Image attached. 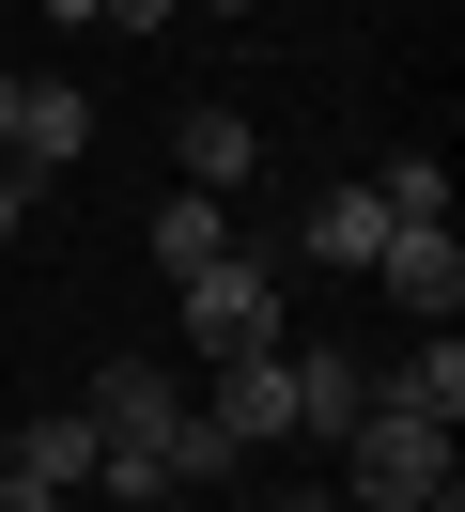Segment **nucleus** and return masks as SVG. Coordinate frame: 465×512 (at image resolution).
I'll return each mask as SVG.
<instances>
[{"label":"nucleus","mask_w":465,"mask_h":512,"mask_svg":"<svg viewBox=\"0 0 465 512\" xmlns=\"http://www.w3.org/2000/svg\"><path fill=\"white\" fill-rule=\"evenodd\" d=\"M233 466H248V450H233V435H217V419H202V404H171V481H233Z\"/></svg>","instance_id":"obj_14"},{"label":"nucleus","mask_w":465,"mask_h":512,"mask_svg":"<svg viewBox=\"0 0 465 512\" xmlns=\"http://www.w3.org/2000/svg\"><path fill=\"white\" fill-rule=\"evenodd\" d=\"M202 419H217V435H233V450H279V435H295V342H264V357H233Z\"/></svg>","instance_id":"obj_4"},{"label":"nucleus","mask_w":465,"mask_h":512,"mask_svg":"<svg viewBox=\"0 0 465 512\" xmlns=\"http://www.w3.org/2000/svg\"><path fill=\"white\" fill-rule=\"evenodd\" d=\"M248 156H264V125H233V109H186V187H248Z\"/></svg>","instance_id":"obj_12"},{"label":"nucleus","mask_w":465,"mask_h":512,"mask_svg":"<svg viewBox=\"0 0 465 512\" xmlns=\"http://www.w3.org/2000/svg\"><path fill=\"white\" fill-rule=\"evenodd\" d=\"M295 419H310V435H357V419H372V373H357L341 342H310V357H295Z\"/></svg>","instance_id":"obj_8"},{"label":"nucleus","mask_w":465,"mask_h":512,"mask_svg":"<svg viewBox=\"0 0 465 512\" xmlns=\"http://www.w3.org/2000/svg\"><path fill=\"white\" fill-rule=\"evenodd\" d=\"M93 156V109L62 94V78H16V125H0V171L16 187H47V171H78Z\"/></svg>","instance_id":"obj_3"},{"label":"nucleus","mask_w":465,"mask_h":512,"mask_svg":"<svg viewBox=\"0 0 465 512\" xmlns=\"http://www.w3.org/2000/svg\"><path fill=\"white\" fill-rule=\"evenodd\" d=\"M341 450H357V481H341V497H372V512H465V481H450V435H434V419H388V404H372Z\"/></svg>","instance_id":"obj_2"},{"label":"nucleus","mask_w":465,"mask_h":512,"mask_svg":"<svg viewBox=\"0 0 465 512\" xmlns=\"http://www.w3.org/2000/svg\"><path fill=\"white\" fill-rule=\"evenodd\" d=\"M93 16H109V32H155V16H186V0H93Z\"/></svg>","instance_id":"obj_15"},{"label":"nucleus","mask_w":465,"mask_h":512,"mask_svg":"<svg viewBox=\"0 0 465 512\" xmlns=\"http://www.w3.org/2000/svg\"><path fill=\"white\" fill-rule=\"evenodd\" d=\"M372 280H388V295H403L419 326H450V311H465V249H450V218L388 233V249H372Z\"/></svg>","instance_id":"obj_5"},{"label":"nucleus","mask_w":465,"mask_h":512,"mask_svg":"<svg viewBox=\"0 0 465 512\" xmlns=\"http://www.w3.org/2000/svg\"><path fill=\"white\" fill-rule=\"evenodd\" d=\"M0 466H16V481H47V497H78V481H93V404L16 419V435H0Z\"/></svg>","instance_id":"obj_7"},{"label":"nucleus","mask_w":465,"mask_h":512,"mask_svg":"<svg viewBox=\"0 0 465 512\" xmlns=\"http://www.w3.org/2000/svg\"><path fill=\"white\" fill-rule=\"evenodd\" d=\"M372 249H388V202H372V187H326V202H310V264H372Z\"/></svg>","instance_id":"obj_10"},{"label":"nucleus","mask_w":465,"mask_h":512,"mask_svg":"<svg viewBox=\"0 0 465 512\" xmlns=\"http://www.w3.org/2000/svg\"><path fill=\"white\" fill-rule=\"evenodd\" d=\"M372 202H388V233H419V218H450V171H434V156H388Z\"/></svg>","instance_id":"obj_13"},{"label":"nucleus","mask_w":465,"mask_h":512,"mask_svg":"<svg viewBox=\"0 0 465 512\" xmlns=\"http://www.w3.org/2000/svg\"><path fill=\"white\" fill-rule=\"evenodd\" d=\"M0 512H62V497H47V481H16V466H0Z\"/></svg>","instance_id":"obj_16"},{"label":"nucleus","mask_w":465,"mask_h":512,"mask_svg":"<svg viewBox=\"0 0 465 512\" xmlns=\"http://www.w3.org/2000/svg\"><path fill=\"white\" fill-rule=\"evenodd\" d=\"M16 202H31V187H16V171H0V233H16Z\"/></svg>","instance_id":"obj_18"},{"label":"nucleus","mask_w":465,"mask_h":512,"mask_svg":"<svg viewBox=\"0 0 465 512\" xmlns=\"http://www.w3.org/2000/svg\"><path fill=\"white\" fill-rule=\"evenodd\" d=\"M217 249H233L217 187H171V202H155V264H171V280H186V264H217Z\"/></svg>","instance_id":"obj_11"},{"label":"nucleus","mask_w":465,"mask_h":512,"mask_svg":"<svg viewBox=\"0 0 465 512\" xmlns=\"http://www.w3.org/2000/svg\"><path fill=\"white\" fill-rule=\"evenodd\" d=\"M202 16H248V0H202Z\"/></svg>","instance_id":"obj_20"},{"label":"nucleus","mask_w":465,"mask_h":512,"mask_svg":"<svg viewBox=\"0 0 465 512\" xmlns=\"http://www.w3.org/2000/svg\"><path fill=\"white\" fill-rule=\"evenodd\" d=\"M93 435H171V373L155 357H109L93 373Z\"/></svg>","instance_id":"obj_9"},{"label":"nucleus","mask_w":465,"mask_h":512,"mask_svg":"<svg viewBox=\"0 0 465 512\" xmlns=\"http://www.w3.org/2000/svg\"><path fill=\"white\" fill-rule=\"evenodd\" d=\"M264 512H357V497H264Z\"/></svg>","instance_id":"obj_17"},{"label":"nucleus","mask_w":465,"mask_h":512,"mask_svg":"<svg viewBox=\"0 0 465 512\" xmlns=\"http://www.w3.org/2000/svg\"><path fill=\"white\" fill-rule=\"evenodd\" d=\"M171 295H186V342H202V373H233V357H264V342H279V264L248 249V233H233L217 264H186Z\"/></svg>","instance_id":"obj_1"},{"label":"nucleus","mask_w":465,"mask_h":512,"mask_svg":"<svg viewBox=\"0 0 465 512\" xmlns=\"http://www.w3.org/2000/svg\"><path fill=\"white\" fill-rule=\"evenodd\" d=\"M372 404H388V419H434V435H450V419H465V342H450V326H419V357H403Z\"/></svg>","instance_id":"obj_6"},{"label":"nucleus","mask_w":465,"mask_h":512,"mask_svg":"<svg viewBox=\"0 0 465 512\" xmlns=\"http://www.w3.org/2000/svg\"><path fill=\"white\" fill-rule=\"evenodd\" d=\"M0 125H16V63H0Z\"/></svg>","instance_id":"obj_19"}]
</instances>
